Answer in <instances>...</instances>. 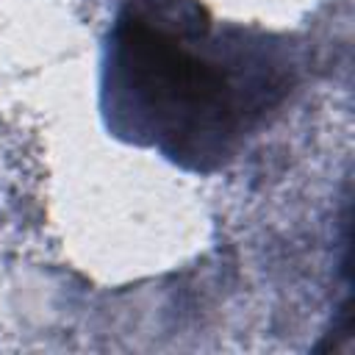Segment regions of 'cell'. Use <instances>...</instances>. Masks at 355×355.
<instances>
[{"mask_svg":"<svg viewBox=\"0 0 355 355\" xmlns=\"http://www.w3.org/2000/svg\"><path fill=\"white\" fill-rule=\"evenodd\" d=\"M291 61L280 44L216 33L189 0H130L108 39L105 111L116 133L189 169H214L280 105Z\"/></svg>","mask_w":355,"mask_h":355,"instance_id":"obj_1","label":"cell"}]
</instances>
